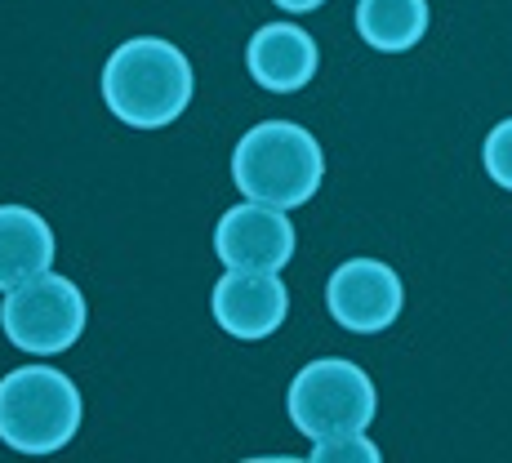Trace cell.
<instances>
[{
	"mask_svg": "<svg viewBox=\"0 0 512 463\" xmlns=\"http://www.w3.org/2000/svg\"><path fill=\"white\" fill-rule=\"evenodd\" d=\"M192 63L161 36H134L116 45L103 67V103L121 125L161 130L192 103Z\"/></svg>",
	"mask_w": 512,
	"mask_h": 463,
	"instance_id": "obj_1",
	"label": "cell"
},
{
	"mask_svg": "<svg viewBox=\"0 0 512 463\" xmlns=\"http://www.w3.org/2000/svg\"><path fill=\"white\" fill-rule=\"evenodd\" d=\"M326 179V156L312 130L294 121H259L241 134L232 152V183L241 196L277 210H294L317 196Z\"/></svg>",
	"mask_w": 512,
	"mask_h": 463,
	"instance_id": "obj_2",
	"label": "cell"
},
{
	"mask_svg": "<svg viewBox=\"0 0 512 463\" xmlns=\"http://www.w3.org/2000/svg\"><path fill=\"white\" fill-rule=\"evenodd\" d=\"M81 428V392L54 366H23L0 379V441L18 455H54Z\"/></svg>",
	"mask_w": 512,
	"mask_h": 463,
	"instance_id": "obj_3",
	"label": "cell"
},
{
	"mask_svg": "<svg viewBox=\"0 0 512 463\" xmlns=\"http://www.w3.org/2000/svg\"><path fill=\"white\" fill-rule=\"evenodd\" d=\"M285 410L303 437L326 441L343 437V432H366L374 423V410H379V392L357 361L321 357L294 374Z\"/></svg>",
	"mask_w": 512,
	"mask_h": 463,
	"instance_id": "obj_4",
	"label": "cell"
},
{
	"mask_svg": "<svg viewBox=\"0 0 512 463\" xmlns=\"http://www.w3.org/2000/svg\"><path fill=\"white\" fill-rule=\"evenodd\" d=\"M0 325H5V339L14 348L36 352V357H58L85 330V294L76 281L58 277V272H41V277L5 294Z\"/></svg>",
	"mask_w": 512,
	"mask_h": 463,
	"instance_id": "obj_5",
	"label": "cell"
},
{
	"mask_svg": "<svg viewBox=\"0 0 512 463\" xmlns=\"http://www.w3.org/2000/svg\"><path fill=\"white\" fill-rule=\"evenodd\" d=\"M401 303H406L401 277L383 259H348L326 285L330 317L352 334H383L401 317Z\"/></svg>",
	"mask_w": 512,
	"mask_h": 463,
	"instance_id": "obj_6",
	"label": "cell"
},
{
	"mask_svg": "<svg viewBox=\"0 0 512 463\" xmlns=\"http://www.w3.org/2000/svg\"><path fill=\"white\" fill-rule=\"evenodd\" d=\"M214 254L236 272H281L294 259V223L277 205H232L214 228Z\"/></svg>",
	"mask_w": 512,
	"mask_h": 463,
	"instance_id": "obj_7",
	"label": "cell"
},
{
	"mask_svg": "<svg viewBox=\"0 0 512 463\" xmlns=\"http://www.w3.org/2000/svg\"><path fill=\"white\" fill-rule=\"evenodd\" d=\"M214 321L241 343H259L281 330L290 312V290L281 272H236L228 268L214 285Z\"/></svg>",
	"mask_w": 512,
	"mask_h": 463,
	"instance_id": "obj_8",
	"label": "cell"
},
{
	"mask_svg": "<svg viewBox=\"0 0 512 463\" xmlns=\"http://www.w3.org/2000/svg\"><path fill=\"white\" fill-rule=\"evenodd\" d=\"M317 41L299 23H268L245 45V72L268 94H299L317 76Z\"/></svg>",
	"mask_w": 512,
	"mask_h": 463,
	"instance_id": "obj_9",
	"label": "cell"
},
{
	"mask_svg": "<svg viewBox=\"0 0 512 463\" xmlns=\"http://www.w3.org/2000/svg\"><path fill=\"white\" fill-rule=\"evenodd\" d=\"M49 268H54V228L27 205H0V290H18Z\"/></svg>",
	"mask_w": 512,
	"mask_h": 463,
	"instance_id": "obj_10",
	"label": "cell"
},
{
	"mask_svg": "<svg viewBox=\"0 0 512 463\" xmlns=\"http://www.w3.org/2000/svg\"><path fill=\"white\" fill-rule=\"evenodd\" d=\"M357 36L379 54H406L428 36V0H361Z\"/></svg>",
	"mask_w": 512,
	"mask_h": 463,
	"instance_id": "obj_11",
	"label": "cell"
},
{
	"mask_svg": "<svg viewBox=\"0 0 512 463\" xmlns=\"http://www.w3.org/2000/svg\"><path fill=\"white\" fill-rule=\"evenodd\" d=\"M481 165H486L490 183H499L504 192H512V116L486 134V143H481Z\"/></svg>",
	"mask_w": 512,
	"mask_h": 463,
	"instance_id": "obj_12",
	"label": "cell"
},
{
	"mask_svg": "<svg viewBox=\"0 0 512 463\" xmlns=\"http://www.w3.org/2000/svg\"><path fill=\"white\" fill-rule=\"evenodd\" d=\"M312 459L317 463H379V450H374V441H366V432H343V437H326L312 446Z\"/></svg>",
	"mask_w": 512,
	"mask_h": 463,
	"instance_id": "obj_13",
	"label": "cell"
},
{
	"mask_svg": "<svg viewBox=\"0 0 512 463\" xmlns=\"http://www.w3.org/2000/svg\"><path fill=\"white\" fill-rule=\"evenodd\" d=\"M285 14H312V9H321L326 0H277Z\"/></svg>",
	"mask_w": 512,
	"mask_h": 463,
	"instance_id": "obj_14",
	"label": "cell"
}]
</instances>
